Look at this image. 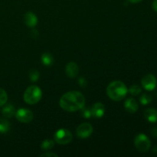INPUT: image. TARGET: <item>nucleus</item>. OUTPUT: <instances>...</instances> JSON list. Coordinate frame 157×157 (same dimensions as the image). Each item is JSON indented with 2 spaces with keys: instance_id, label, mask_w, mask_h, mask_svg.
<instances>
[{
  "instance_id": "obj_1",
  "label": "nucleus",
  "mask_w": 157,
  "mask_h": 157,
  "mask_svg": "<svg viewBox=\"0 0 157 157\" xmlns=\"http://www.w3.org/2000/svg\"><path fill=\"white\" fill-rule=\"evenodd\" d=\"M59 104L61 108L67 112L81 110L85 104V98L79 91L72 90L67 92L61 98Z\"/></svg>"
},
{
  "instance_id": "obj_29",
  "label": "nucleus",
  "mask_w": 157,
  "mask_h": 157,
  "mask_svg": "<svg viewBox=\"0 0 157 157\" xmlns=\"http://www.w3.org/2000/svg\"><path fill=\"white\" fill-rule=\"evenodd\" d=\"M153 152L154 153H157V146L154 147V148H153Z\"/></svg>"
},
{
  "instance_id": "obj_12",
  "label": "nucleus",
  "mask_w": 157,
  "mask_h": 157,
  "mask_svg": "<svg viewBox=\"0 0 157 157\" xmlns=\"http://www.w3.org/2000/svg\"><path fill=\"white\" fill-rule=\"evenodd\" d=\"M124 107L126 110L130 113H136L138 110V104L133 98H129L124 103Z\"/></svg>"
},
{
  "instance_id": "obj_10",
  "label": "nucleus",
  "mask_w": 157,
  "mask_h": 157,
  "mask_svg": "<svg viewBox=\"0 0 157 157\" xmlns=\"http://www.w3.org/2000/svg\"><path fill=\"white\" fill-rule=\"evenodd\" d=\"M24 21L26 25L30 28L35 27L38 24V18L36 15H35L32 12H26L24 17Z\"/></svg>"
},
{
  "instance_id": "obj_27",
  "label": "nucleus",
  "mask_w": 157,
  "mask_h": 157,
  "mask_svg": "<svg viewBox=\"0 0 157 157\" xmlns=\"http://www.w3.org/2000/svg\"><path fill=\"white\" fill-rule=\"evenodd\" d=\"M152 7L155 12H157V0H153V3H152Z\"/></svg>"
},
{
  "instance_id": "obj_6",
  "label": "nucleus",
  "mask_w": 157,
  "mask_h": 157,
  "mask_svg": "<svg viewBox=\"0 0 157 157\" xmlns=\"http://www.w3.org/2000/svg\"><path fill=\"white\" fill-rule=\"evenodd\" d=\"M93 133V127L88 123L81 124L76 130V134L81 139H86L89 137Z\"/></svg>"
},
{
  "instance_id": "obj_8",
  "label": "nucleus",
  "mask_w": 157,
  "mask_h": 157,
  "mask_svg": "<svg viewBox=\"0 0 157 157\" xmlns=\"http://www.w3.org/2000/svg\"><path fill=\"white\" fill-rule=\"evenodd\" d=\"M141 84H142L143 87L145 90L151 91V90H153L156 88L157 80L154 75L150 74V75H147L143 78L142 81H141Z\"/></svg>"
},
{
  "instance_id": "obj_20",
  "label": "nucleus",
  "mask_w": 157,
  "mask_h": 157,
  "mask_svg": "<svg viewBox=\"0 0 157 157\" xmlns=\"http://www.w3.org/2000/svg\"><path fill=\"white\" fill-rule=\"evenodd\" d=\"M8 100V95L3 89L0 88V107L4 105Z\"/></svg>"
},
{
  "instance_id": "obj_22",
  "label": "nucleus",
  "mask_w": 157,
  "mask_h": 157,
  "mask_svg": "<svg viewBox=\"0 0 157 157\" xmlns=\"http://www.w3.org/2000/svg\"><path fill=\"white\" fill-rule=\"evenodd\" d=\"M81 114H82L83 117L84 118H88L91 117H92V112H91V108H89V107H83L81 109Z\"/></svg>"
},
{
  "instance_id": "obj_13",
  "label": "nucleus",
  "mask_w": 157,
  "mask_h": 157,
  "mask_svg": "<svg viewBox=\"0 0 157 157\" xmlns=\"http://www.w3.org/2000/svg\"><path fill=\"white\" fill-rule=\"evenodd\" d=\"M146 119L150 123L157 122V110L154 108H148L144 112Z\"/></svg>"
},
{
  "instance_id": "obj_2",
  "label": "nucleus",
  "mask_w": 157,
  "mask_h": 157,
  "mask_svg": "<svg viewBox=\"0 0 157 157\" xmlns=\"http://www.w3.org/2000/svg\"><path fill=\"white\" fill-rule=\"evenodd\" d=\"M127 87L124 82L115 81L110 83L107 87V94L111 100L120 101L124 99L127 95Z\"/></svg>"
},
{
  "instance_id": "obj_4",
  "label": "nucleus",
  "mask_w": 157,
  "mask_h": 157,
  "mask_svg": "<svg viewBox=\"0 0 157 157\" xmlns=\"http://www.w3.org/2000/svg\"><path fill=\"white\" fill-rule=\"evenodd\" d=\"M134 144L138 151L141 153H147L151 147V142L150 139L144 133H140L135 137Z\"/></svg>"
},
{
  "instance_id": "obj_24",
  "label": "nucleus",
  "mask_w": 157,
  "mask_h": 157,
  "mask_svg": "<svg viewBox=\"0 0 157 157\" xmlns=\"http://www.w3.org/2000/svg\"><path fill=\"white\" fill-rule=\"evenodd\" d=\"M40 156H48V157H58V155L55 154V153H44V154H41L40 155Z\"/></svg>"
},
{
  "instance_id": "obj_9",
  "label": "nucleus",
  "mask_w": 157,
  "mask_h": 157,
  "mask_svg": "<svg viewBox=\"0 0 157 157\" xmlns=\"http://www.w3.org/2000/svg\"><path fill=\"white\" fill-rule=\"evenodd\" d=\"M79 72V67L75 62H70L65 67V73L70 78H75L78 76Z\"/></svg>"
},
{
  "instance_id": "obj_14",
  "label": "nucleus",
  "mask_w": 157,
  "mask_h": 157,
  "mask_svg": "<svg viewBox=\"0 0 157 157\" xmlns=\"http://www.w3.org/2000/svg\"><path fill=\"white\" fill-rule=\"evenodd\" d=\"M2 113L3 116L6 118H10L13 117L15 114V109L14 106L9 104L4 107L2 110Z\"/></svg>"
},
{
  "instance_id": "obj_11",
  "label": "nucleus",
  "mask_w": 157,
  "mask_h": 157,
  "mask_svg": "<svg viewBox=\"0 0 157 157\" xmlns=\"http://www.w3.org/2000/svg\"><path fill=\"white\" fill-rule=\"evenodd\" d=\"M92 117H102L105 113V107L101 103H96L91 107Z\"/></svg>"
},
{
  "instance_id": "obj_26",
  "label": "nucleus",
  "mask_w": 157,
  "mask_h": 157,
  "mask_svg": "<svg viewBox=\"0 0 157 157\" xmlns=\"http://www.w3.org/2000/svg\"><path fill=\"white\" fill-rule=\"evenodd\" d=\"M31 35H32V36L34 38H36L38 36V32L36 29H33V30L32 31V32H31Z\"/></svg>"
},
{
  "instance_id": "obj_16",
  "label": "nucleus",
  "mask_w": 157,
  "mask_h": 157,
  "mask_svg": "<svg viewBox=\"0 0 157 157\" xmlns=\"http://www.w3.org/2000/svg\"><path fill=\"white\" fill-rule=\"evenodd\" d=\"M10 129V124L9 121L0 119V134L6 133Z\"/></svg>"
},
{
  "instance_id": "obj_25",
  "label": "nucleus",
  "mask_w": 157,
  "mask_h": 157,
  "mask_svg": "<svg viewBox=\"0 0 157 157\" xmlns=\"http://www.w3.org/2000/svg\"><path fill=\"white\" fill-rule=\"evenodd\" d=\"M151 135L153 137L157 138V127H153L151 130Z\"/></svg>"
},
{
  "instance_id": "obj_15",
  "label": "nucleus",
  "mask_w": 157,
  "mask_h": 157,
  "mask_svg": "<svg viewBox=\"0 0 157 157\" xmlns=\"http://www.w3.org/2000/svg\"><path fill=\"white\" fill-rule=\"evenodd\" d=\"M41 61L44 65L51 66L54 63V58L51 54L45 52L41 55Z\"/></svg>"
},
{
  "instance_id": "obj_3",
  "label": "nucleus",
  "mask_w": 157,
  "mask_h": 157,
  "mask_svg": "<svg viewBox=\"0 0 157 157\" xmlns=\"http://www.w3.org/2000/svg\"><path fill=\"white\" fill-rule=\"evenodd\" d=\"M41 97H42V92L41 89L38 86L32 85L26 89L23 98L26 104L33 105L37 104L41 99Z\"/></svg>"
},
{
  "instance_id": "obj_17",
  "label": "nucleus",
  "mask_w": 157,
  "mask_h": 157,
  "mask_svg": "<svg viewBox=\"0 0 157 157\" xmlns=\"http://www.w3.org/2000/svg\"><path fill=\"white\" fill-rule=\"evenodd\" d=\"M55 146V143H54V140L50 139H47L43 141L41 144V147L42 150H49L51 149H52Z\"/></svg>"
},
{
  "instance_id": "obj_21",
  "label": "nucleus",
  "mask_w": 157,
  "mask_h": 157,
  "mask_svg": "<svg viewBox=\"0 0 157 157\" xmlns=\"http://www.w3.org/2000/svg\"><path fill=\"white\" fill-rule=\"evenodd\" d=\"M39 76L40 74L37 70H32L29 73V78H30L32 82H35V81H38Z\"/></svg>"
},
{
  "instance_id": "obj_5",
  "label": "nucleus",
  "mask_w": 157,
  "mask_h": 157,
  "mask_svg": "<svg viewBox=\"0 0 157 157\" xmlns=\"http://www.w3.org/2000/svg\"><path fill=\"white\" fill-rule=\"evenodd\" d=\"M54 139L57 144L60 145H65L69 144L73 139V135L70 130L67 129H60L54 135Z\"/></svg>"
},
{
  "instance_id": "obj_28",
  "label": "nucleus",
  "mask_w": 157,
  "mask_h": 157,
  "mask_svg": "<svg viewBox=\"0 0 157 157\" xmlns=\"http://www.w3.org/2000/svg\"><path fill=\"white\" fill-rule=\"evenodd\" d=\"M142 0H128V2H130V3H133V4H136V3L140 2Z\"/></svg>"
},
{
  "instance_id": "obj_7",
  "label": "nucleus",
  "mask_w": 157,
  "mask_h": 157,
  "mask_svg": "<svg viewBox=\"0 0 157 157\" xmlns=\"http://www.w3.org/2000/svg\"><path fill=\"white\" fill-rule=\"evenodd\" d=\"M15 117L19 122L21 123H29L33 120L34 114L31 110L27 109L21 108L15 112Z\"/></svg>"
},
{
  "instance_id": "obj_23",
  "label": "nucleus",
  "mask_w": 157,
  "mask_h": 157,
  "mask_svg": "<svg viewBox=\"0 0 157 157\" xmlns=\"http://www.w3.org/2000/svg\"><path fill=\"white\" fill-rule=\"evenodd\" d=\"M78 82V84H79V85L81 86V87H85L87 85V80H86L84 78H83V77H81V78H79Z\"/></svg>"
},
{
  "instance_id": "obj_18",
  "label": "nucleus",
  "mask_w": 157,
  "mask_h": 157,
  "mask_svg": "<svg viewBox=\"0 0 157 157\" xmlns=\"http://www.w3.org/2000/svg\"><path fill=\"white\" fill-rule=\"evenodd\" d=\"M152 101H153V98L151 95L148 94H144L140 98V101L143 105H147V104H150Z\"/></svg>"
},
{
  "instance_id": "obj_19",
  "label": "nucleus",
  "mask_w": 157,
  "mask_h": 157,
  "mask_svg": "<svg viewBox=\"0 0 157 157\" xmlns=\"http://www.w3.org/2000/svg\"><path fill=\"white\" fill-rule=\"evenodd\" d=\"M129 92L133 96H137L140 94L141 93V88L140 87V86L134 84V85H132L131 87L129 89Z\"/></svg>"
}]
</instances>
